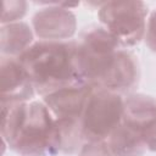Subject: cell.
Returning a JSON list of instances; mask_svg holds the SVG:
<instances>
[{
    "label": "cell",
    "mask_w": 156,
    "mask_h": 156,
    "mask_svg": "<svg viewBox=\"0 0 156 156\" xmlns=\"http://www.w3.org/2000/svg\"><path fill=\"white\" fill-rule=\"evenodd\" d=\"M113 156H143L146 145L143 133L121 123L106 139Z\"/></svg>",
    "instance_id": "cell-12"
},
{
    "label": "cell",
    "mask_w": 156,
    "mask_h": 156,
    "mask_svg": "<svg viewBox=\"0 0 156 156\" xmlns=\"http://www.w3.org/2000/svg\"><path fill=\"white\" fill-rule=\"evenodd\" d=\"M35 94L24 67L17 57L1 56L0 60V100L1 104L28 102Z\"/></svg>",
    "instance_id": "cell-7"
},
{
    "label": "cell",
    "mask_w": 156,
    "mask_h": 156,
    "mask_svg": "<svg viewBox=\"0 0 156 156\" xmlns=\"http://www.w3.org/2000/svg\"><path fill=\"white\" fill-rule=\"evenodd\" d=\"M123 98L121 94L93 88L82 116L85 141L106 140L122 123Z\"/></svg>",
    "instance_id": "cell-5"
},
{
    "label": "cell",
    "mask_w": 156,
    "mask_h": 156,
    "mask_svg": "<svg viewBox=\"0 0 156 156\" xmlns=\"http://www.w3.org/2000/svg\"><path fill=\"white\" fill-rule=\"evenodd\" d=\"M143 138H144L146 149L150 151H156V122L144 130Z\"/></svg>",
    "instance_id": "cell-16"
},
{
    "label": "cell",
    "mask_w": 156,
    "mask_h": 156,
    "mask_svg": "<svg viewBox=\"0 0 156 156\" xmlns=\"http://www.w3.org/2000/svg\"><path fill=\"white\" fill-rule=\"evenodd\" d=\"M156 122V100L145 94H129L123 100L122 123L144 133Z\"/></svg>",
    "instance_id": "cell-10"
},
{
    "label": "cell",
    "mask_w": 156,
    "mask_h": 156,
    "mask_svg": "<svg viewBox=\"0 0 156 156\" xmlns=\"http://www.w3.org/2000/svg\"><path fill=\"white\" fill-rule=\"evenodd\" d=\"M33 30L26 22L1 24L0 50L2 56L18 57L33 44Z\"/></svg>",
    "instance_id": "cell-11"
},
{
    "label": "cell",
    "mask_w": 156,
    "mask_h": 156,
    "mask_svg": "<svg viewBox=\"0 0 156 156\" xmlns=\"http://www.w3.org/2000/svg\"><path fill=\"white\" fill-rule=\"evenodd\" d=\"M78 156H113L107 146L106 140H98V141H85Z\"/></svg>",
    "instance_id": "cell-14"
},
{
    "label": "cell",
    "mask_w": 156,
    "mask_h": 156,
    "mask_svg": "<svg viewBox=\"0 0 156 156\" xmlns=\"http://www.w3.org/2000/svg\"><path fill=\"white\" fill-rule=\"evenodd\" d=\"M140 68L134 54L126 49H119L115 61L99 84V89L110 90L117 94L130 93L139 83Z\"/></svg>",
    "instance_id": "cell-8"
},
{
    "label": "cell",
    "mask_w": 156,
    "mask_h": 156,
    "mask_svg": "<svg viewBox=\"0 0 156 156\" xmlns=\"http://www.w3.org/2000/svg\"><path fill=\"white\" fill-rule=\"evenodd\" d=\"M146 16L147 6L143 1H106L99 6L101 26L122 49L134 46L145 38Z\"/></svg>",
    "instance_id": "cell-3"
},
{
    "label": "cell",
    "mask_w": 156,
    "mask_h": 156,
    "mask_svg": "<svg viewBox=\"0 0 156 156\" xmlns=\"http://www.w3.org/2000/svg\"><path fill=\"white\" fill-rule=\"evenodd\" d=\"M145 43L147 48L156 52V9L150 13L146 22V32H145Z\"/></svg>",
    "instance_id": "cell-15"
},
{
    "label": "cell",
    "mask_w": 156,
    "mask_h": 156,
    "mask_svg": "<svg viewBox=\"0 0 156 156\" xmlns=\"http://www.w3.org/2000/svg\"><path fill=\"white\" fill-rule=\"evenodd\" d=\"M17 58L35 93L41 96L66 87L87 84L80 71L77 41L39 40Z\"/></svg>",
    "instance_id": "cell-2"
},
{
    "label": "cell",
    "mask_w": 156,
    "mask_h": 156,
    "mask_svg": "<svg viewBox=\"0 0 156 156\" xmlns=\"http://www.w3.org/2000/svg\"><path fill=\"white\" fill-rule=\"evenodd\" d=\"M1 138L20 156L60 152L56 119L43 101L1 104Z\"/></svg>",
    "instance_id": "cell-1"
},
{
    "label": "cell",
    "mask_w": 156,
    "mask_h": 156,
    "mask_svg": "<svg viewBox=\"0 0 156 156\" xmlns=\"http://www.w3.org/2000/svg\"><path fill=\"white\" fill-rule=\"evenodd\" d=\"M27 7H28V4L22 0L4 1L2 2V13H1V24L20 22V20L26 15Z\"/></svg>",
    "instance_id": "cell-13"
},
{
    "label": "cell",
    "mask_w": 156,
    "mask_h": 156,
    "mask_svg": "<svg viewBox=\"0 0 156 156\" xmlns=\"http://www.w3.org/2000/svg\"><path fill=\"white\" fill-rule=\"evenodd\" d=\"M91 90L93 87L89 84L71 85L43 96V102L57 119H82Z\"/></svg>",
    "instance_id": "cell-9"
},
{
    "label": "cell",
    "mask_w": 156,
    "mask_h": 156,
    "mask_svg": "<svg viewBox=\"0 0 156 156\" xmlns=\"http://www.w3.org/2000/svg\"><path fill=\"white\" fill-rule=\"evenodd\" d=\"M46 7L40 9L32 20L34 34L48 41H63L74 35L77 18L71 9L78 2H43Z\"/></svg>",
    "instance_id": "cell-6"
},
{
    "label": "cell",
    "mask_w": 156,
    "mask_h": 156,
    "mask_svg": "<svg viewBox=\"0 0 156 156\" xmlns=\"http://www.w3.org/2000/svg\"><path fill=\"white\" fill-rule=\"evenodd\" d=\"M119 49L118 41L102 26L87 28L78 41V57L84 82L98 88L110 71Z\"/></svg>",
    "instance_id": "cell-4"
}]
</instances>
